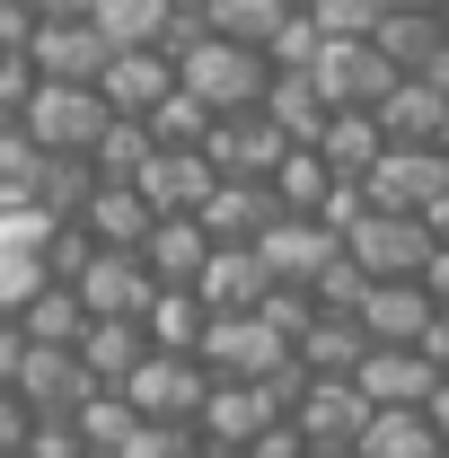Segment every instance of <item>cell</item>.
Instances as JSON below:
<instances>
[{"label": "cell", "instance_id": "obj_38", "mask_svg": "<svg viewBox=\"0 0 449 458\" xmlns=\"http://www.w3.org/2000/svg\"><path fill=\"white\" fill-rule=\"evenodd\" d=\"M114 458H212V441H203L194 423H141Z\"/></svg>", "mask_w": 449, "mask_h": 458}, {"label": "cell", "instance_id": "obj_11", "mask_svg": "<svg viewBox=\"0 0 449 458\" xmlns=\"http://www.w3.org/2000/svg\"><path fill=\"white\" fill-rule=\"evenodd\" d=\"M159 274H150V256L141 247H97V265L80 274V300L97 309V318H150V300H159Z\"/></svg>", "mask_w": 449, "mask_h": 458}, {"label": "cell", "instance_id": "obj_53", "mask_svg": "<svg viewBox=\"0 0 449 458\" xmlns=\"http://www.w3.org/2000/svg\"><path fill=\"white\" fill-rule=\"evenodd\" d=\"M388 9H441V0H388Z\"/></svg>", "mask_w": 449, "mask_h": 458}, {"label": "cell", "instance_id": "obj_4", "mask_svg": "<svg viewBox=\"0 0 449 458\" xmlns=\"http://www.w3.org/2000/svg\"><path fill=\"white\" fill-rule=\"evenodd\" d=\"M45 150H97L106 141V123H114V106H106V89H80V80H45L36 98H27V114H18Z\"/></svg>", "mask_w": 449, "mask_h": 458}, {"label": "cell", "instance_id": "obj_14", "mask_svg": "<svg viewBox=\"0 0 449 458\" xmlns=\"http://www.w3.org/2000/svg\"><path fill=\"white\" fill-rule=\"evenodd\" d=\"M203 150H212V168H221V176H274L282 159L300 150V141H291V132H282L274 114L256 106V114H221Z\"/></svg>", "mask_w": 449, "mask_h": 458}, {"label": "cell", "instance_id": "obj_44", "mask_svg": "<svg viewBox=\"0 0 449 458\" xmlns=\"http://www.w3.org/2000/svg\"><path fill=\"white\" fill-rule=\"evenodd\" d=\"M36 423H45L36 405L18 397V388H0V458H27V441H36Z\"/></svg>", "mask_w": 449, "mask_h": 458}, {"label": "cell", "instance_id": "obj_13", "mask_svg": "<svg viewBox=\"0 0 449 458\" xmlns=\"http://www.w3.org/2000/svg\"><path fill=\"white\" fill-rule=\"evenodd\" d=\"M265 265H274V283H300V291H318V274L343 256V229H326V221H309V212H282L265 238Z\"/></svg>", "mask_w": 449, "mask_h": 458}, {"label": "cell", "instance_id": "obj_52", "mask_svg": "<svg viewBox=\"0 0 449 458\" xmlns=\"http://www.w3.org/2000/svg\"><path fill=\"white\" fill-rule=\"evenodd\" d=\"M176 9H185V18H212V0H176Z\"/></svg>", "mask_w": 449, "mask_h": 458}, {"label": "cell", "instance_id": "obj_36", "mask_svg": "<svg viewBox=\"0 0 449 458\" xmlns=\"http://www.w3.org/2000/svg\"><path fill=\"white\" fill-rule=\"evenodd\" d=\"M80 432H89V450H97V458H114L132 432H141V405L123 397V388H97V397L80 405Z\"/></svg>", "mask_w": 449, "mask_h": 458}, {"label": "cell", "instance_id": "obj_12", "mask_svg": "<svg viewBox=\"0 0 449 458\" xmlns=\"http://www.w3.org/2000/svg\"><path fill=\"white\" fill-rule=\"evenodd\" d=\"M97 89H106L114 114H159L176 89H185V71H176L168 45H123V54L106 62V80H97Z\"/></svg>", "mask_w": 449, "mask_h": 458}, {"label": "cell", "instance_id": "obj_19", "mask_svg": "<svg viewBox=\"0 0 449 458\" xmlns=\"http://www.w3.org/2000/svg\"><path fill=\"white\" fill-rule=\"evenodd\" d=\"M194 291L212 300V318H238V309L274 300V265H265V247H212V265H203Z\"/></svg>", "mask_w": 449, "mask_h": 458}, {"label": "cell", "instance_id": "obj_5", "mask_svg": "<svg viewBox=\"0 0 449 458\" xmlns=\"http://www.w3.org/2000/svg\"><path fill=\"white\" fill-rule=\"evenodd\" d=\"M282 414H291V405H282L274 379H212V397H203V414H194V432H203L212 450H256Z\"/></svg>", "mask_w": 449, "mask_h": 458}, {"label": "cell", "instance_id": "obj_21", "mask_svg": "<svg viewBox=\"0 0 449 458\" xmlns=\"http://www.w3.org/2000/svg\"><path fill=\"white\" fill-rule=\"evenodd\" d=\"M379 123H388V141H441L449 132V89L432 71H405L388 98H379Z\"/></svg>", "mask_w": 449, "mask_h": 458}, {"label": "cell", "instance_id": "obj_35", "mask_svg": "<svg viewBox=\"0 0 449 458\" xmlns=\"http://www.w3.org/2000/svg\"><path fill=\"white\" fill-rule=\"evenodd\" d=\"M141 123L159 132V150H203V141H212V123H221V106H212V98H194V89H176L168 106L141 114Z\"/></svg>", "mask_w": 449, "mask_h": 458}, {"label": "cell", "instance_id": "obj_59", "mask_svg": "<svg viewBox=\"0 0 449 458\" xmlns=\"http://www.w3.org/2000/svg\"><path fill=\"white\" fill-rule=\"evenodd\" d=\"M441 150H449V132H441Z\"/></svg>", "mask_w": 449, "mask_h": 458}, {"label": "cell", "instance_id": "obj_31", "mask_svg": "<svg viewBox=\"0 0 449 458\" xmlns=\"http://www.w3.org/2000/svg\"><path fill=\"white\" fill-rule=\"evenodd\" d=\"M18 318H27V335H36V344H80L89 327H97V309L80 300V283H45Z\"/></svg>", "mask_w": 449, "mask_h": 458}, {"label": "cell", "instance_id": "obj_27", "mask_svg": "<svg viewBox=\"0 0 449 458\" xmlns=\"http://www.w3.org/2000/svg\"><path fill=\"white\" fill-rule=\"evenodd\" d=\"M326 168L335 176H370L379 159H388V123H379V106H335V123H326Z\"/></svg>", "mask_w": 449, "mask_h": 458}, {"label": "cell", "instance_id": "obj_57", "mask_svg": "<svg viewBox=\"0 0 449 458\" xmlns=\"http://www.w3.org/2000/svg\"><path fill=\"white\" fill-rule=\"evenodd\" d=\"M300 9H318V0H300Z\"/></svg>", "mask_w": 449, "mask_h": 458}, {"label": "cell", "instance_id": "obj_62", "mask_svg": "<svg viewBox=\"0 0 449 458\" xmlns=\"http://www.w3.org/2000/svg\"><path fill=\"white\" fill-rule=\"evenodd\" d=\"M441 458H449V450H441Z\"/></svg>", "mask_w": 449, "mask_h": 458}, {"label": "cell", "instance_id": "obj_46", "mask_svg": "<svg viewBox=\"0 0 449 458\" xmlns=\"http://www.w3.org/2000/svg\"><path fill=\"white\" fill-rule=\"evenodd\" d=\"M27 352H36V335H27V318H18V309H0V388H18Z\"/></svg>", "mask_w": 449, "mask_h": 458}, {"label": "cell", "instance_id": "obj_28", "mask_svg": "<svg viewBox=\"0 0 449 458\" xmlns=\"http://www.w3.org/2000/svg\"><path fill=\"white\" fill-rule=\"evenodd\" d=\"M370 361V327L361 318H318L309 335H300V370L309 379H352Z\"/></svg>", "mask_w": 449, "mask_h": 458}, {"label": "cell", "instance_id": "obj_45", "mask_svg": "<svg viewBox=\"0 0 449 458\" xmlns=\"http://www.w3.org/2000/svg\"><path fill=\"white\" fill-rule=\"evenodd\" d=\"M45 89V71H36V54H0V106L27 114V98Z\"/></svg>", "mask_w": 449, "mask_h": 458}, {"label": "cell", "instance_id": "obj_30", "mask_svg": "<svg viewBox=\"0 0 449 458\" xmlns=\"http://www.w3.org/2000/svg\"><path fill=\"white\" fill-rule=\"evenodd\" d=\"M141 327H150L159 352H203V335H212V300H203V291H159Z\"/></svg>", "mask_w": 449, "mask_h": 458}, {"label": "cell", "instance_id": "obj_29", "mask_svg": "<svg viewBox=\"0 0 449 458\" xmlns=\"http://www.w3.org/2000/svg\"><path fill=\"white\" fill-rule=\"evenodd\" d=\"M379 54H388L396 71H432V62L449 54V18L441 9H388V18H379Z\"/></svg>", "mask_w": 449, "mask_h": 458}, {"label": "cell", "instance_id": "obj_60", "mask_svg": "<svg viewBox=\"0 0 449 458\" xmlns=\"http://www.w3.org/2000/svg\"><path fill=\"white\" fill-rule=\"evenodd\" d=\"M441 18H449V0H441Z\"/></svg>", "mask_w": 449, "mask_h": 458}, {"label": "cell", "instance_id": "obj_40", "mask_svg": "<svg viewBox=\"0 0 449 458\" xmlns=\"http://www.w3.org/2000/svg\"><path fill=\"white\" fill-rule=\"evenodd\" d=\"M361 300H370V274H361V265H352V247H343L335 265L318 274V309H326V318H361Z\"/></svg>", "mask_w": 449, "mask_h": 458}, {"label": "cell", "instance_id": "obj_9", "mask_svg": "<svg viewBox=\"0 0 449 458\" xmlns=\"http://www.w3.org/2000/svg\"><path fill=\"white\" fill-rule=\"evenodd\" d=\"M27 54H36V71H45V80H80V89H97V80H106V62L123 54V45H114L97 18H45Z\"/></svg>", "mask_w": 449, "mask_h": 458}, {"label": "cell", "instance_id": "obj_37", "mask_svg": "<svg viewBox=\"0 0 449 458\" xmlns=\"http://www.w3.org/2000/svg\"><path fill=\"white\" fill-rule=\"evenodd\" d=\"M291 9H300V0H212V36H238V45H274Z\"/></svg>", "mask_w": 449, "mask_h": 458}, {"label": "cell", "instance_id": "obj_42", "mask_svg": "<svg viewBox=\"0 0 449 458\" xmlns=\"http://www.w3.org/2000/svg\"><path fill=\"white\" fill-rule=\"evenodd\" d=\"M326 36H379V18H388V0H318L309 9Z\"/></svg>", "mask_w": 449, "mask_h": 458}, {"label": "cell", "instance_id": "obj_17", "mask_svg": "<svg viewBox=\"0 0 449 458\" xmlns=\"http://www.w3.org/2000/svg\"><path fill=\"white\" fill-rule=\"evenodd\" d=\"M194 221L212 229L221 247H256V238L282 221V194H274V176H221V194H212Z\"/></svg>", "mask_w": 449, "mask_h": 458}, {"label": "cell", "instance_id": "obj_47", "mask_svg": "<svg viewBox=\"0 0 449 458\" xmlns=\"http://www.w3.org/2000/svg\"><path fill=\"white\" fill-rule=\"evenodd\" d=\"M423 352H432V361H441V370H449V309H441V318H432V335H423Z\"/></svg>", "mask_w": 449, "mask_h": 458}, {"label": "cell", "instance_id": "obj_3", "mask_svg": "<svg viewBox=\"0 0 449 458\" xmlns=\"http://www.w3.org/2000/svg\"><path fill=\"white\" fill-rule=\"evenodd\" d=\"M343 247H352V265H361L370 283H423L432 256H441V238H432L423 212H370Z\"/></svg>", "mask_w": 449, "mask_h": 458}, {"label": "cell", "instance_id": "obj_25", "mask_svg": "<svg viewBox=\"0 0 449 458\" xmlns=\"http://www.w3.org/2000/svg\"><path fill=\"white\" fill-rule=\"evenodd\" d=\"M80 221L97 229V247H150V229H159V203L141 194V185H97V203L80 212Z\"/></svg>", "mask_w": 449, "mask_h": 458}, {"label": "cell", "instance_id": "obj_16", "mask_svg": "<svg viewBox=\"0 0 449 458\" xmlns=\"http://www.w3.org/2000/svg\"><path fill=\"white\" fill-rule=\"evenodd\" d=\"M352 379H361L370 405H432V388H441L449 370L423 352V344H370V361H361Z\"/></svg>", "mask_w": 449, "mask_h": 458}, {"label": "cell", "instance_id": "obj_48", "mask_svg": "<svg viewBox=\"0 0 449 458\" xmlns=\"http://www.w3.org/2000/svg\"><path fill=\"white\" fill-rule=\"evenodd\" d=\"M423 283H432V300H441V309H449V247H441V256H432V274H423Z\"/></svg>", "mask_w": 449, "mask_h": 458}, {"label": "cell", "instance_id": "obj_50", "mask_svg": "<svg viewBox=\"0 0 449 458\" xmlns=\"http://www.w3.org/2000/svg\"><path fill=\"white\" fill-rule=\"evenodd\" d=\"M423 221H432V238H441V247H449V194H441V203H432V212H423Z\"/></svg>", "mask_w": 449, "mask_h": 458}, {"label": "cell", "instance_id": "obj_54", "mask_svg": "<svg viewBox=\"0 0 449 458\" xmlns=\"http://www.w3.org/2000/svg\"><path fill=\"white\" fill-rule=\"evenodd\" d=\"M432 80H441V89H449V54H441V62H432Z\"/></svg>", "mask_w": 449, "mask_h": 458}, {"label": "cell", "instance_id": "obj_8", "mask_svg": "<svg viewBox=\"0 0 449 458\" xmlns=\"http://www.w3.org/2000/svg\"><path fill=\"white\" fill-rule=\"evenodd\" d=\"M449 194V150L441 141H388V159L370 168V203L379 212H432Z\"/></svg>", "mask_w": 449, "mask_h": 458}, {"label": "cell", "instance_id": "obj_15", "mask_svg": "<svg viewBox=\"0 0 449 458\" xmlns=\"http://www.w3.org/2000/svg\"><path fill=\"white\" fill-rule=\"evenodd\" d=\"M18 397L36 405V414H80V405L97 397V370L80 361V344H36L27 370H18Z\"/></svg>", "mask_w": 449, "mask_h": 458}, {"label": "cell", "instance_id": "obj_51", "mask_svg": "<svg viewBox=\"0 0 449 458\" xmlns=\"http://www.w3.org/2000/svg\"><path fill=\"white\" fill-rule=\"evenodd\" d=\"M432 423H441V441H449V379L432 388Z\"/></svg>", "mask_w": 449, "mask_h": 458}, {"label": "cell", "instance_id": "obj_55", "mask_svg": "<svg viewBox=\"0 0 449 458\" xmlns=\"http://www.w3.org/2000/svg\"><path fill=\"white\" fill-rule=\"evenodd\" d=\"M309 458H361V450H309Z\"/></svg>", "mask_w": 449, "mask_h": 458}, {"label": "cell", "instance_id": "obj_10", "mask_svg": "<svg viewBox=\"0 0 449 458\" xmlns=\"http://www.w3.org/2000/svg\"><path fill=\"white\" fill-rule=\"evenodd\" d=\"M379 405L361 397V379H309V397L291 405V423L309 432V450H361Z\"/></svg>", "mask_w": 449, "mask_h": 458}, {"label": "cell", "instance_id": "obj_34", "mask_svg": "<svg viewBox=\"0 0 449 458\" xmlns=\"http://www.w3.org/2000/svg\"><path fill=\"white\" fill-rule=\"evenodd\" d=\"M274 194H282V212H326V194H335V168H326V150H291L274 168Z\"/></svg>", "mask_w": 449, "mask_h": 458}, {"label": "cell", "instance_id": "obj_56", "mask_svg": "<svg viewBox=\"0 0 449 458\" xmlns=\"http://www.w3.org/2000/svg\"><path fill=\"white\" fill-rule=\"evenodd\" d=\"M212 458H256V450H212Z\"/></svg>", "mask_w": 449, "mask_h": 458}, {"label": "cell", "instance_id": "obj_49", "mask_svg": "<svg viewBox=\"0 0 449 458\" xmlns=\"http://www.w3.org/2000/svg\"><path fill=\"white\" fill-rule=\"evenodd\" d=\"M36 9H45V18H89L97 0H36Z\"/></svg>", "mask_w": 449, "mask_h": 458}, {"label": "cell", "instance_id": "obj_39", "mask_svg": "<svg viewBox=\"0 0 449 458\" xmlns=\"http://www.w3.org/2000/svg\"><path fill=\"white\" fill-rule=\"evenodd\" d=\"M89 265H97V229H89V221H62L54 238H45V274H54V283H80Z\"/></svg>", "mask_w": 449, "mask_h": 458}, {"label": "cell", "instance_id": "obj_7", "mask_svg": "<svg viewBox=\"0 0 449 458\" xmlns=\"http://www.w3.org/2000/svg\"><path fill=\"white\" fill-rule=\"evenodd\" d=\"M309 80L326 89V106H379L405 71L379 54V36H326V54L309 62Z\"/></svg>", "mask_w": 449, "mask_h": 458}, {"label": "cell", "instance_id": "obj_43", "mask_svg": "<svg viewBox=\"0 0 449 458\" xmlns=\"http://www.w3.org/2000/svg\"><path fill=\"white\" fill-rule=\"evenodd\" d=\"M27 458H97V450H89L80 414H45V423H36V441H27Z\"/></svg>", "mask_w": 449, "mask_h": 458}, {"label": "cell", "instance_id": "obj_61", "mask_svg": "<svg viewBox=\"0 0 449 458\" xmlns=\"http://www.w3.org/2000/svg\"><path fill=\"white\" fill-rule=\"evenodd\" d=\"M0 54H9V45H0Z\"/></svg>", "mask_w": 449, "mask_h": 458}, {"label": "cell", "instance_id": "obj_26", "mask_svg": "<svg viewBox=\"0 0 449 458\" xmlns=\"http://www.w3.org/2000/svg\"><path fill=\"white\" fill-rule=\"evenodd\" d=\"M441 423H432V405H379L370 414V432H361V458H441Z\"/></svg>", "mask_w": 449, "mask_h": 458}, {"label": "cell", "instance_id": "obj_20", "mask_svg": "<svg viewBox=\"0 0 449 458\" xmlns=\"http://www.w3.org/2000/svg\"><path fill=\"white\" fill-rule=\"evenodd\" d=\"M432 318H441L432 283H370V300H361L370 344H423V335H432Z\"/></svg>", "mask_w": 449, "mask_h": 458}, {"label": "cell", "instance_id": "obj_23", "mask_svg": "<svg viewBox=\"0 0 449 458\" xmlns=\"http://www.w3.org/2000/svg\"><path fill=\"white\" fill-rule=\"evenodd\" d=\"M150 352H159V344H150V327H141V318H97V327L80 335V361L97 370V388H123Z\"/></svg>", "mask_w": 449, "mask_h": 458}, {"label": "cell", "instance_id": "obj_24", "mask_svg": "<svg viewBox=\"0 0 449 458\" xmlns=\"http://www.w3.org/2000/svg\"><path fill=\"white\" fill-rule=\"evenodd\" d=\"M265 114H274V123L300 141V150H318V141H326V123H335L326 89H318L309 71H274V89H265Z\"/></svg>", "mask_w": 449, "mask_h": 458}, {"label": "cell", "instance_id": "obj_22", "mask_svg": "<svg viewBox=\"0 0 449 458\" xmlns=\"http://www.w3.org/2000/svg\"><path fill=\"white\" fill-rule=\"evenodd\" d=\"M212 247H221V238L185 212V221H159V229H150L141 256H150V274H159L168 291H194V283H203V265H212Z\"/></svg>", "mask_w": 449, "mask_h": 458}, {"label": "cell", "instance_id": "obj_18", "mask_svg": "<svg viewBox=\"0 0 449 458\" xmlns=\"http://www.w3.org/2000/svg\"><path fill=\"white\" fill-rule=\"evenodd\" d=\"M132 185L159 203V221H185V212H203V203L221 194V168H212V150H159Z\"/></svg>", "mask_w": 449, "mask_h": 458}, {"label": "cell", "instance_id": "obj_6", "mask_svg": "<svg viewBox=\"0 0 449 458\" xmlns=\"http://www.w3.org/2000/svg\"><path fill=\"white\" fill-rule=\"evenodd\" d=\"M123 397L141 405V423H194L203 397H212V370H203V352H150L123 379Z\"/></svg>", "mask_w": 449, "mask_h": 458}, {"label": "cell", "instance_id": "obj_2", "mask_svg": "<svg viewBox=\"0 0 449 458\" xmlns=\"http://www.w3.org/2000/svg\"><path fill=\"white\" fill-rule=\"evenodd\" d=\"M291 361H300V344L282 335L265 309L212 318V335H203V370H212V379H282Z\"/></svg>", "mask_w": 449, "mask_h": 458}, {"label": "cell", "instance_id": "obj_1", "mask_svg": "<svg viewBox=\"0 0 449 458\" xmlns=\"http://www.w3.org/2000/svg\"><path fill=\"white\" fill-rule=\"evenodd\" d=\"M176 71H185L194 98H212L221 114H256L265 89H274V54L265 45H238V36H194L176 54Z\"/></svg>", "mask_w": 449, "mask_h": 458}, {"label": "cell", "instance_id": "obj_58", "mask_svg": "<svg viewBox=\"0 0 449 458\" xmlns=\"http://www.w3.org/2000/svg\"><path fill=\"white\" fill-rule=\"evenodd\" d=\"M0 123H9V106H0Z\"/></svg>", "mask_w": 449, "mask_h": 458}, {"label": "cell", "instance_id": "obj_41", "mask_svg": "<svg viewBox=\"0 0 449 458\" xmlns=\"http://www.w3.org/2000/svg\"><path fill=\"white\" fill-rule=\"evenodd\" d=\"M265 54H274V71H309V62L326 54V27H318L309 9H291V18H282V36L265 45Z\"/></svg>", "mask_w": 449, "mask_h": 458}, {"label": "cell", "instance_id": "obj_32", "mask_svg": "<svg viewBox=\"0 0 449 458\" xmlns=\"http://www.w3.org/2000/svg\"><path fill=\"white\" fill-rule=\"evenodd\" d=\"M89 18L106 27L114 45H168V36H176V18H185V9H176V0H97Z\"/></svg>", "mask_w": 449, "mask_h": 458}, {"label": "cell", "instance_id": "obj_33", "mask_svg": "<svg viewBox=\"0 0 449 458\" xmlns=\"http://www.w3.org/2000/svg\"><path fill=\"white\" fill-rule=\"evenodd\" d=\"M89 159H97V168H106L114 185H132V176H141L150 159H159V132H150L141 114H114V123H106V141H97Z\"/></svg>", "mask_w": 449, "mask_h": 458}]
</instances>
